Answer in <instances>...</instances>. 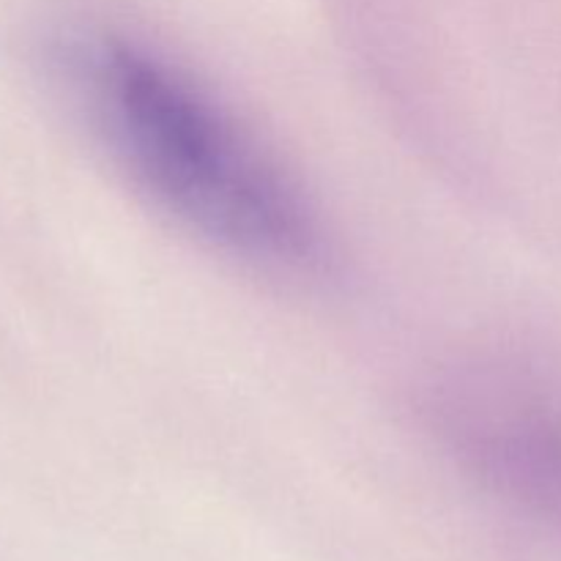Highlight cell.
Returning a JSON list of instances; mask_svg holds the SVG:
<instances>
[{
    "instance_id": "cell-1",
    "label": "cell",
    "mask_w": 561,
    "mask_h": 561,
    "mask_svg": "<svg viewBox=\"0 0 561 561\" xmlns=\"http://www.w3.org/2000/svg\"><path fill=\"white\" fill-rule=\"evenodd\" d=\"M71 80L110 153L170 214L255 261L307 257L312 233L294 190L179 69L107 38L77 49Z\"/></svg>"
}]
</instances>
